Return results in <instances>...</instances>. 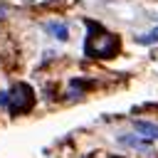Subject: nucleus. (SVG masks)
I'll list each match as a JSON object with an SVG mask.
<instances>
[{
    "label": "nucleus",
    "mask_w": 158,
    "mask_h": 158,
    "mask_svg": "<svg viewBox=\"0 0 158 158\" xmlns=\"http://www.w3.org/2000/svg\"><path fill=\"white\" fill-rule=\"evenodd\" d=\"M86 27H89V35H86V40H84V54H86V57L111 59V57L118 54V49H121L118 35L109 32L106 27H101V25L94 22V20H86Z\"/></svg>",
    "instance_id": "f257e3e1"
},
{
    "label": "nucleus",
    "mask_w": 158,
    "mask_h": 158,
    "mask_svg": "<svg viewBox=\"0 0 158 158\" xmlns=\"http://www.w3.org/2000/svg\"><path fill=\"white\" fill-rule=\"evenodd\" d=\"M35 106V91L30 84L25 81H17L7 89V101H5V109L12 114V116H22L27 111H32Z\"/></svg>",
    "instance_id": "f03ea898"
},
{
    "label": "nucleus",
    "mask_w": 158,
    "mask_h": 158,
    "mask_svg": "<svg viewBox=\"0 0 158 158\" xmlns=\"http://www.w3.org/2000/svg\"><path fill=\"white\" fill-rule=\"evenodd\" d=\"M118 143L123 146H131V148H138V151H151V138H138L133 133H126V136H118Z\"/></svg>",
    "instance_id": "7ed1b4c3"
},
{
    "label": "nucleus",
    "mask_w": 158,
    "mask_h": 158,
    "mask_svg": "<svg viewBox=\"0 0 158 158\" xmlns=\"http://www.w3.org/2000/svg\"><path fill=\"white\" fill-rule=\"evenodd\" d=\"M44 30H47L52 37H57L59 42L69 40V27H67L64 22H44Z\"/></svg>",
    "instance_id": "20e7f679"
},
{
    "label": "nucleus",
    "mask_w": 158,
    "mask_h": 158,
    "mask_svg": "<svg viewBox=\"0 0 158 158\" xmlns=\"http://www.w3.org/2000/svg\"><path fill=\"white\" fill-rule=\"evenodd\" d=\"M133 128L141 133V136H146V138H156L158 141V123H151V121H133Z\"/></svg>",
    "instance_id": "39448f33"
},
{
    "label": "nucleus",
    "mask_w": 158,
    "mask_h": 158,
    "mask_svg": "<svg viewBox=\"0 0 158 158\" xmlns=\"http://www.w3.org/2000/svg\"><path fill=\"white\" fill-rule=\"evenodd\" d=\"M136 42H138V44H153V42H158V27H153L148 35H141V37H136Z\"/></svg>",
    "instance_id": "423d86ee"
},
{
    "label": "nucleus",
    "mask_w": 158,
    "mask_h": 158,
    "mask_svg": "<svg viewBox=\"0 0 158 158\" xmlns=\"http://www.w3.org/2000/svg\"><path fill=\"white\" fill-rule=\"evenodd\" d=\"M5 15H7V10H5V7H2V5H0V20H2V17H5Z\"/></svg>",
    "instance_id": "0eeeda50"
}]
</instances>
